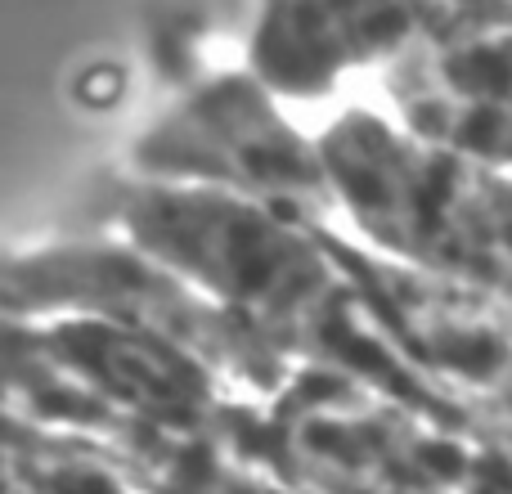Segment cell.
<instances>
[{
  "label": "cell",
  "mask_w": 512,
  "mask_h": 494,
  "mask_svg": "<svg viewBox=\"0 0 512 494\" xmlns=\"http://www.w3.org/2000/svg\"><path fill=\"white\" fill-rule=\"evenodd\" d=\"M490 243H495V256L512 265V189L490 198Z\"/></svg>",
  "instance_id": "cell-5"
},
{
  "label": "cell",
  "mask_w": 512,
  "mask_h": 494,
  "mask_svg": "<svg viewBox=\"0 0 512 494\" xmlns=\"http://www.w3.org/2000/svg\"><path fill=\"white\" fill-rule=\"evenodd\" d=\"M396 0H270L252 41L256 81L270 90H315L342 63L382 54L405 36Z\"/></svg>",
  "instance_id": "cell-3"
},
{
  "label": "cell",
  "mask_w": 512,
  "mask_h": 494,
  "mask_svg": "<svg viewBox=\"0 0 512 494\" xmlns=\"http://www.w3.org/2000/svg\"><path fill=\"white\" fill-rule=\"evenodd\" d=\"M144 180L221 189L306 221L328 194L319 144H306L252 77H216L189 90L135 149Z\"/></svg>",
  "instance_id": "cell-2"
},
{
  "label": "cell",
  "mask_w": 512,
  "mask_h": 494,
  "mask_svg": "<svg viewBox=\"0 0 512 494\" xmlns=\"http://www.w3.org/2000/svg\"><path fill=\"white\" fill-rule=\"evenodd\" d=\"M113 225L261 346L274 333H319L342 297L301 221L252 198L140 176L113 198Z\"/></svg>",
  "instance_id": "cell-1"
},
{
  "label": "cell",
  "mask_w": 512,
  "mask_h": 494,
  "mask_svg": "<svg viewBox=\"0 0 512 494\" xmlns=\"http://www.w3.org/2000/svg\"><path fill=\"white\" fill-rule=\"evenodd\" d=\"M495 454L504 459V468L512 472V427H504V436H499V450H495Z\"/></svg>",
  "instance_id": "cell-6"
},
{
  "label": "cell",
  "mask_w": 512,
  "mask_h": 494,
  "mask_svg": "<svg viewBox=\"0 0 512 494\" xmlns=\"http://www.w3.org/2000/svg\"><path fill=\"white\" fill-rule=\"evenodd\" d=\"M450 149L481 158V162H508L512 158V104H490V99L459 104L450 122Z\"/></svg>",
  "instance_id": "cell-4"
}]
</instances>
